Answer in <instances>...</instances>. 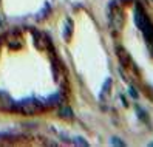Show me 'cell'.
<instances>
[{
	"label": "cell",
	"instance_id": "cell-1",
	"mask_svg": "<svg viewBox=\"0 0 153 147\" xmlns=\"http://www.w3.org/2000/svg\"><path fill=\"white\" fill-rule=\"evenodd\" d=\"M16 108L23 115H36L43 110V104L39 102L37 99H25L22 102H17Z\"/></svg>",
	"mask_w": 153,
	"mask_h": 147
},
{
	"label": "cell",
	"instance_id": "cell-2",
	"mask_svg": "<svg viewBox=\"0 0 153 147\" xmlns=\"http://www.w3.org/2000/svg\"><path fill=\"white\" fill-rule=\"evenodd\" d=\"M122 10L118 6L116 2H111L110 5V10H108V20H110V25L113 26L114 31H119L121 26L124 23V17H122Z\"/></svg>",
	"mask_w": 153,
	"mask_h": 147
},
{
	"label": "cell",
	"instance_id": "cell-3",
	"mask_svg": "<svg viewBox=\"0 0 153 147\" xmlns=\"http://www.w3.org/2000/svg\"><path fill=\"white\" fill-rule=\"evenodd\" d=\"M133 19H134V23H136V26L142 31L144 30V26H146V23L149 22V19H147V14H146V11L142 10V8L139 6V5H136L134 6V13H133Z\"/></svg>",
	"mask_w": 153,
	"mask_h": 147
},
{
	"label": "cell",
	"instance_id": "cell-4",
	"mask_svg": "<svg viewBox=\"0 0 153 147\" xmlns=\"http://www.w3.org/2000/svg\"><path fill=\"white\" fill-rule=\"evenodd\" d=\"M16 108V102L10 98V95L5 91H0V110L2 112H10Z\"/></svg>",
	"mask_w": 153,
	"mask_h": 147
},
{
	"label": "cell",
	"instance_id": "cell-5",
	"mask_svg": "<svg viewBox=\"0 0 153 147\" xmlns=\"http://www.w3.org/2000/svg\"><path fill=\"white\" fill-rule=\"evenodd\" d=\"M6 43L11 50H19L22 47V36L17 31H13L6 36Z\"/></svg>",
	"mask_w": 153,
	"mask_h": 147
},
{
	"label": "cell",
	"instance_id": "cell-6",
	"mask_svg": "<svg viewBox=\"0 0 153 147\" xmlns=\"http://www.w3.org/2000/svg\"><path fill=\"white\" fill-rule=\"evenodd\" d=\"M33 42L36 45V48L43 51V50H47L48 47V40H47V36L39 33V31H33Z\"/></svg>",
	"mask_w": 153,
	"mask_h": 147
},
{
	"label": "cell",
	"instance_id": "cell-7",
	"mask_svg": "<svg viewBox=\"0 0 153 147\" xmlns=\"http://www.w3.org/2000/svg\"><path fill=\"white\" fill-rule=\"evenodd\" d=\"M116 51H118V57H119V60H121V65H124V67H131V57H130V54H128V51L127 50H124L122 47H118L116 48Z\"/></svg>",
	"mask_w": 153,
	"mask_h": 147
},
{
	"label": "cell",
	"instance_id": "cell-8",
	"mask_svg": "<svg viewBox=\"0 0 153 147\" xmlns=\"http://www.w3.org/2000/svg\"><path fill=\"white\" fill-rule=\"evenodd\" d=\"M59 115H60V118H64V119H71L73 118V110H71L70 107H67V105H62L59 108Z\"/></svg>",
	"mask_w": 153,
	"mask_h": 147
},
{
	"label": "cell",
	"instance_id": "cell-9",
	"mask_svg": "<svg viewBox=\"0 0 153 147\" xmlns=\"http://www.w3.org/2000/svg\"><path fill=\"white\" fill-rule=\"evenodd\" d=\"M110 87H111V79L108 78L105 82H104V87H102V91H101V95H99V98H101L102 101L105 99V96H107V93L110 95Z\"/></svg>",
	"mask_w": 153,
	"mask_h": 147
},
{
	"label": "cell",
	"instance_id": "cell-10",
	"mask_svg": "<svg viewBox=\"0 0 153 147\" xmlns=\"http://www.w3.org/2000/svg\"><path fill=\"white\" fill-rule=\"evenodd\" d=\"M71 31H73V22H71V19H67V22H65V30H64V37H65V40H70Z\"/></svg>",
	"mask_w": 153,
	"mask_h": 147
},
{
	"label": "cell",
	"instance_id": "cell-11",
	"mask_svg": "<svg viewBox=\"0 0 153 147\" xmlns=\"http://www.w3.org/2000/svg\"><path fill=\"white\" fill-rule=\"evenodd\" d=\"M111 144L113 146H124V143L119 140V138H111Z\"/></svg>",
	"mask_w": 153,
	"mask_h": 147
},
{
	"label": "cell",
	"instance_id": "cell-12",
	"mask_svg": "<svg viewBox=\"0 0 153 147\" xmlns=\"http://www.w3.org/2000/svg\"><path fill=\"white\" fill-rule=\"evenodd\" d=\"M138 113H139V118L142 119V121H147V113L146 112H142L141 108H138Z\"/></svg>",
	"mask_w": 153,
	"mask_h": 147
},
{
	"label": "cell",
	"instance_id": "cell-13",
	"mask_svg": "<svg viewBox=\"0 0 153 147\" xmlns=\"http://www.w3.org/2000/svg\"><path fill=\"white\" fill-rule=\"evenodd\" d=\"M128 93H130V96H131V98H134V99L138 98V91L134 90L133 87H130V90H128Z\"/></svg>",
	"mask_w": 153,
	"mask_h": 147
},
{
	"label": "cell",
	"instance_id": "cell-14",
	"mask_svg": "<svg viewBox=\"0 0 153 147\" xmlns=\"http://www.w3.org/2000/svg\"><path fill=\"white\" fill-rule=\"evenodd\" d=\"M74 143H76V144H79V146H87V143H85V141H82V138H76Z\"/></svg>",
	"mask_w": 153,
	"mask_h": 147
}]
</instances>
